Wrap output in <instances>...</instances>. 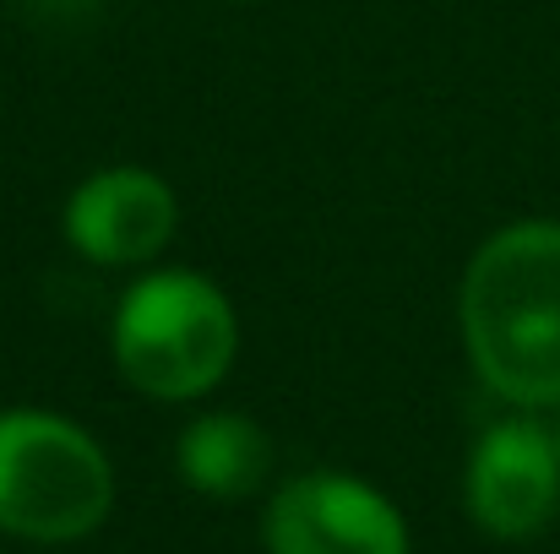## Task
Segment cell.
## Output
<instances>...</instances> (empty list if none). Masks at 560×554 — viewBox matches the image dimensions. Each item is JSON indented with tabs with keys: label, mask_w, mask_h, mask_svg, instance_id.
Masks as SVG:
<instances>
[{
	"label": "cell",
	"mask_w": 560,
	"mask_h": 554,
	"mask_svg": "<svg viewBox=\"0 0 560 554\" xmlns=\"http://www.w3.org/2000/svg\"><path fill=\"white\" fill-rule=\"evenodd\" d=\"M463 343L474 375L512 408H560V223L490 234L463 272Z\"/></svg>",
	"instance_id": "cell-1"
},
{
	"label": "cell",
	"mask_w": 560,
	"mask_h": 554,
	"mask_svg": "<svg viewBox=\"0 0 560 554\" xmlns=\"http://www.w3.org/2000/svg\"><path fill=\"white\" fill-rule=\"evenodd\" d=\"M463 500L479 533L528 544L560 517V440L534 413L490 424L463 473Z\"/></svg>",
	"instance_id": "cell-4"
},
{
	"label": "cell",
	"mask_w": 560,
	"mask_h": 554,
	"mask_svg": "<svg viewBox=\"0 0 560 554\" xmlns=\"http://www.w3.org/2000/svg\"><path fill=\"white\" fill-rule=\"evenodd\" d=\"M180 228V201L164 175L115 164L98 169L66 201V239L98 267H142L170 250Z\"/></svg>",
	"instance_id": "cell-6"
},
{
	"label": "cell",
	"mask_w": 560,
	"mask_h": 554,
	"mask_svg": "<svg viewBox=\"0 0 560 554\" xmlns=\"http://www.w3.org/2000/svg\"><path fill=\"white\" fill-rule=\"evenodd\" d=\"M175 468L207 500H245L272 473V440L250 413H201L175 446Z\"/></svg>",
	"instance_id": "cell-7"
},
{
	"label": "cell",
	"mask_w": 560,
	"mask_h": 554,
	"mask_svg": "<svg viewBox=\"0 0 560 554\" xmlns=\"http://www.w3.org/2000/svg\"><path fill=\"white\" fill-rule=\"evenodd\" d=\"M115 468L104 446L44 408L0 413V533L22 544H77L104 528Z\"/></svg>",
	"instance_id": "cell-3"
},
{
	"label": "cell",
	"mask_w": 560,
	"mask_h": 554,
	"mask_svg": "<svg viewBox=\"0 0 560 554\" xmlns=\"http://www.w3.org/2000/svg\"><path fill=\"white\" fill-rule=\"evenodd\" d=\"M556 440H560V424H556Z\"/></svg>",
	"instance_id": "cell-8"
},
{
	"label": "cell",
	"mask_w": 560,
	"mask_h": 554,
	"mask_svg": "<svg viewBox=\"0 0 560 554\" xmlns=\"http://www.w3.org/2000/svg\"><path fill=\"white\" fill-rule=\"evenodd\" d=\"M240 349L229 294L186 267L142 272L115 310V365L153 402L207 397Z\"/></svg>",
	"instance_id": "cell-2"
},
{
	"label": "cell",
	"mask_w": 560,
	"mask_h": 554,
	"mask_svg": "<svg viewBox=\"0 0 560 554\" xmlns=\"http://www.w3.org/2000/svg\"><path fill=\"white\" fill-rule=\"evenodd\" d=\"M261 544L267 554H408V522L375 484L322 468L272 490Z\"/></svg>",
	"instance_id": "cell-5"
}]
</instances>
